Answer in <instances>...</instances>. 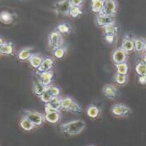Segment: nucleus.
<instances>
[{
	"mask_svg": "<svg viewBox=\"0 0 146 146\" xmlns=\"http://www.w3.org/2000/svg\"><path fill=\"white\" fill-rule=\"evenodd\" d=\"M67 111L74 113V114H76V115H79V114H81L83 112V108L76 101L74 100L72 102V104L70 105V107L67 110Z\"/></svg>",
	"mask_w": 146,
	"mask_h": 146,
	"instance_id": "nucleus-28",
	"label": "nucleus"
},
{
	"mask_svg": "<svg viewBox=\"0 0 146 146\" xmlns=\"http://www.w3.org/2000/svg\"><path fill=\"white\" fill-rule=\"evenodd\" d=\"M23 116H25L26 118H27L36 126H40L42 124L46 121L45 115H43L42 113H40V112L35 111L25 110V111H23Z\"/></svg>",
	"mask_w": 146,
	"mask_h": 146,
	"instance_id": "nucleus-2",
	"label": "nucleus"
},
{
	"mask_svg": "<svg viewBox=\"0 0 146 146\" xmlns=\"http://www.w3.org/2000/svg\"><path fill=\"white\" fill-rule=\"evenodd\" d=\"M32 50L33 48L31 47H27V48H23L22 50H20L17 53V60L19 61H27L28 60L29 57L32 54Z\"/></svg>",
	"mask_w": 146,
	"mask_h": 146,
	"instance_id": "nucleus-17",
	"label": "nucleus"
},
{
	"mask_svg": "<svg viewBox=\"0 0 146 146\" xmlns=\"http://www.w3.org/2000/svg\"><path fill=\"white\" fill-rule=\"evenodd\" d=\"M146 40L143 37H135L134 36V47L135 50L138 53H141L144 50V47Z\"/></svg>",
	"mask_w": 146,
	"mask_h": 146,
	"instance_id": "nucleus-22",
	"label": "nucleus"
},
{
	"mask_svg": "<svg viewBox=\"0 0 146 146\" xmlns=\"http://www.w3.org/2000/svg\"><path fill=\"white\" fill-rule=\"evenodd\" d=\"M115 69H116V73L121 74H128V70H129V66L127 62H122V63H119V64H115Z\"/></svg>",
	"mask_w": 146,
	"mask_h": 146,
	"instance_id": "nucleus-26",
	"label": "nucleus"
},
{
	"mask_svg": "<svg viewBox=\"0 0 146 146\" xmlns=\"http://www.w3.org/2000/svg\"><path fill=\"white\" fill-rule=\"evenodd\" d=\"M54 66V60L51 57H44L43 60L41 62L40 65L37 69V72H46V71H50L52 70Z\"/></svg>",
	"mask_w": 146,
	"mask_h": 146,
	"instance_id": "nucleus-13",
	"label": "nucleus"
},
{
	"mask_svg": "<svg viewBox=\"0 0 146 146\" xmlns=\"http://www.w3.org/2000/svg\"><path fill=\"white\" fill-rule=\"evenodd\" d=\"M103 95L110 100H113L118 96V88L114 84H108L102 88Z\"/></svg>",
	"mask_w": 146,
	"mask_h": 146,
	"instance_id": "nucleus-9",
	"label": "nucleus"
},
{
	"mask_svg": "<svg viewBox=\"0 0 146 146\" xmlns=\"http://www.w3.org/2000/svg\"><path fill=\"white\" fill-rule=\"evenodd\" d=\"M104 0H90V8L93 13L100 14L102 11Z\"/></svg>",
	"mask_w": 146,
	"mask_h": 146,
	"instance_id": "nucleus-18",
	"label": "nucleus"
},
{
	"mask_svg": "<svg viewBox=\"0 0 146 146\" xmlns=\"http://www.w3.org/2000/svg\"><path fill=\"white\" fill-rule=\"evenodd\" d=\"M82 14H83V11H82L81 8L75 7V6H71V8L69 11V16H70L73 18H77Z\"/></svg>",
	"mask_w": 146,
	"mask_h": 146,
	"instance_id": "nucleus-31",
	"label": "nucleus"
},
{
	"mask_svg": "<svg viewBox=\"0 0 146 146\" xmlns=\"http://www.w3.org/2000/svg\"><path fill=\"white\" fill-rule=\"evenodd\" d=\"M45 120L50 124H57L61 119V113L60 111H54L45 113Z\"/></svg>",
	"mask_w": 146,
	"mask_h": 146,
	"instance_id": "nucleus-14",
	"label": "nucleus"
},
{
	"mask_svg": "<svg viewBox=\"0 0 146 146\" xmlns=\"http://www.w3.org/2000/svg\"><path fill=\"white\" fill-rule=\"evenodd\" d=\"M86 127V123L83 120H74L62 123L60 126V131L64 135L74 136L80 134Z\"/></svg>",
	"mask_w": 146,
	"mask_h": 146,
	"instance_id": "nucleus-1",
	"label": "nucleus"
},
{
	"mask_svg": "<svg viewBox=\"0 0 146 146\" xmlns=\"http://www.w3.org/2000/svg\"><path fill=\"white\" fill-rule=\"evenodd\" d=\"M71 8L69 0H60L56 2L53 6L54 13L57 15H69V11Z\"/></svg>",
	"mask_w": 146,
	"mask_h": 146,
	"instance_id": "nucleus-6",
	"label": "nucleus"
},
{
	"mask_svg": "<svg viewBox=\"0 0 146 146\" xmlns=\"http://www.w3.org/2000/svg\"><path fill=\"white\" fill-rule=\"evenodd\" d=\"M67 54V48L64 46H60L57 49H55L53 50V54H54V58L58 59V60H61L63 59Z\"/></svg>",
	"mask_w": 146,
	"mask_h": 146,
	"instance_id": "nucleus-29",
	"label": "nucleus"
},
{
	"mask_svg": "<svg viewBox=\"0 0 146 146\" xmlns=\"http://www.w3.org/2000/svg\"><path fill=\"white\" fill-rule=\"evenodd\" d=\"M4 42H5V41H4V40L2 38V37H0V47H2V46L4 44Z\"/></svg>",
	"mask_w": 146,
	"mask_h": 146,
	"instance_id": "nucleus-38",
	"label": "nucleus"
},
{
	"mask_svg": "<svg viewBox=\"0 0 146 146\" xmlns=\"http://www.w3.org/2000/svg\"><path fill=\"white\" fill-rule=\"evenodd\" d=\"M103 31V35H108V34H113V35H117L119 32V28L116 26L115 23L109 24L108 26L104 27L102 28Z\"/></svg>",
	"mask_w": 146,
	"mask_h": 146,
	"instance_id": "nucleus-23",
	"label": "nucleus"
},
{
	"mask_svg": "<svg viewBox=\"0 0 146 146\" xmlns=\"http://www.w3.org/2000/svg\"><path fill=\"white\" fill-rule=\"evenodd\" d=\"M54 111H61L60 106V97H53L52 99L49 102L45 103V111L50 112Z\"/></svg>",
	"mask_w": 146,
	"mask_h": 146,
	"instance_id": "nucleus-11",
	"label": "nucleus"
},
{
	"mask_svg": "<svg viewBox=\"0 0 146 146\" xmlns=\"http://www.w3.org/2000/svg\"><path fill=\"white\" fill-rule=\"evenodd\" d=\"M104 40L108 45H114L117 41V35H113V34L104 35Z\"/></svg>",
	"mask_w": 146,
	"mask_h": 146,
	"instance_id": "nucleus-35",
	"label": "nucleus"
},
{
	"mask_svg": "<svg viewBox=\"0 0 146 146\" xmlns=\"http://www.w3.org/2000/svg\"><path fill=\"white\" fill-rule=\"evenodd\" d=\"M95 23L96 25L100 27V28H103L104 27L108 26L109 24L115 23V17H110V16L104 15V14H97L96 15V18H95Z\"/></svg>",
	"mask_w": 146,
	"mask_h": 146,
	"instance_id": "nucleus-8",
	"label": "nucleus"
},
{
	"mask_svg": "<svg viewBox=\"0 0 146 146\" xmlns=\"http://www.w3.org/2000/svg\"><path fill=\"white\" fill-rule=\"evenodd\" d=\"M46 89V87L45 85H43L40 80L36 81V82H33V87H32V90L35 95L36 96H40L42 92H44Z\"/></svg>",
	"mask_w": 146,
	"mask_h": 146,
	"instance_id": "nucleus-25",
	"label": "nucleus"
},
{
	"mask_svg": "<svg viewBox=\"0 0 146 146\" xmlns=\"http://www.w3.org/2000/svg\"><path fill=\"white\" fill-rule=\"evenodd\" d=\"M20 126L24 131L29 132V131H33L36 129V125L30 121L27 118H26L25 116H23L21 121H20Z\"/></svg>",
	"mask_w": 146,
	"mask_h": 146,
	"instance_id": "nucleus-21",
	"label": "nucleus"
},
{
	"mask_svg": "<svg viewBox=\"0 0 146 146\" xmlns=\"http://www.w3.org/2000/svg\"><path fill=\"white\" fill-rule=\"evenodd\" d=\"M138 82L139 84L145 86L146 85V74H143V75H139Z\"/></svg>",
	"mask_w": 146,
	"mask_h": 146,
	"instance_id": "nucleus-37",
	"label": "nucleus"
},
{
	"mask_svg": "<svg viewBox=\"0 0 146 146\" xmlns=\"http://www.w3.org/2000/svg\"><path fill=\"white\" fill-rule=\"evenodd\" d=\"M48 45L50 50H54L58 47L63 46V37L57 30L50 31L48 36Z\"/></svg>",
	"mask_w": 146,
	"mask_h": 146,
	"instance_id": "nucleus-3",
	"label": "nucleus"
},
{
	"mask_svg": "<svg viewBox=\"0 0 146 146\" xmlns=\"http://www.w3.org/2000/svg\"><path fill=\"white\" fill-rule=\"evenodd\" d=\"M117 10H118V3L116 0H104L103 8L101 13L115 17Z\"/></svg>",
	"mask_w": 146,
	"mask_h": 146,
	"instance_id": "nucleus-5",
	"label": "nucleus"
},
{
	"mask_svg": "<svg viewBox=\"0 0 146 146\" xmlns=\"http://www.w3.org/2000/svg\"><path fill=\"white\" fill-rule=\"evenodd\" d=\"M71 6H75V7H79L82 8V6L84 5L85 0H69Z\"/></svg>",
	"mask_w": 146,
	"mask_h": 146,
	"instance_id": "nucleus-36",
	"label": "nucleus"
},
{
	"mask_svg": "<svg viewBox=\"0 0 146 146\" xmlns=\"http://www.w3.org/2000/svg\"><path fill=\"white\" fill-rule=\"evenodd\" d=\"M14 21L13 15L8 11H2L0 12V23L5 25L12 24Z\"/></svg>",
	"mask_w": 146,
	"mask_h": 146,
	"instance_id": "nucleus-20",
	"label": "nucleus"
},
{
	"mask_svg": "<svg viewBox=\"0 0 146 146\" xmlns=\"http://www.w3.org/2000/svg\"><path fill=\"white\" fill-rule=\"evenodd\" d=\"M36 74L38 75V80L46 87L51 84L53 78H54V72L52 70L46 71V72H37Z\"/></svg>",
	"mask_w": 146,
	"mask_h": 146,
	"instance_id": "nucleus-10",
	"label": "nucleus"
},
{
	"mask_svg": "<svg viewBox=\"0 0 146 146\" xmlns=\"http://www.w3.org/2000/svg\"><path fill=\"white\" fill-rule=\"evenodd\" d=\"M74 101V99L71 97H64L60 98V106H61V110L67 111L72 102Z\"/></svg>",
	"mask_w": 146,
	"mask_h": 146,
	"instance_id": "nucleus-27",
	"label": "nucleus"
},
{
	"mask_svg": "<svg viewBox=\"0 0 146 146\" xmlns=\"http://www.w3.org/2000/svg\"><path fill=\"white\" fill-rule=\"evenodd\" d=\"M135 72L138 75L146 74V64L145 62L140 61L135 65Z\"/></svg>",
	"mask_w": 146,
	"mask_h": 146,
	"instance_id": "nucleus-32",
	"label": "nucleus"
},
{
	"mask_svg": "<svg viewBox=\"0 0 146 146\" xmlns=\"http://www.w3.org/2000/svg\"><path fill=\"white\" fill-rule=\"evenodd\" d=\"M111 58V60L114 64H119V63L125 62L127 60L128 54L121 47H118L112 51Z\"/></svg>",
	"mask_w": 146,
	"mask_h": 146,
	"instance_id": "nucleus-7",
	"label": "nucleus"
},
{
	"mask_svg": "<svg viewBox=\"0 0 146 146\" xmlns=\"http://www.w3.org/2000/svg\"><path fill=\"white\" fill-rule=\"evenodd\" d=\"M143 52H145L146 54V41H145V47H144V50H143Z\"/></svg>",
	"mask_w": 146,
	"mask_h": 146,
	"instance_id": "nucleus-40",
	"label": "nucleus"
},
{
	"mask_svg": "<svg viewBox=\"0 0 146 146\" xmlns=\"http://www.w3.org/2000/svg\"><path fill=\"white\" fill-rule=\"evenodd\" d=\"M142 61L145 62V63L146 64V54H145H145L142 55Z\"/></svg>",
	"mask_w": 146,
	"mask_h": 146,
	"instance_id": "nucleus-39",
	"label": "nucleus"
},
{
	"mask_svg": "<svg viewBox=\"0 0 146 146\" xmlns=\"http://www.w3.org/2000/svg\"><path fill=\"white\" fill-rule=\"evenodd\" d=\"M101 114H102V111H101L100 108H98V106H96L94 104L89 105L87 108V115H88V117L91 119L96 120L98 117H100Z\"/></svg>",
	"mask_w": 146,
	"mask_h": 146,
	"instance_id": "nucleus-15",
	"label": "nucleus"
},
{
	"mask_svg": "<svg viewBox=\"0 0 146 146\" xmlns=\"http://www.w3.org/2000/svg\"><path fill=\"white\" fill-rule=\"evenodd\" d=\"M89 146H94V145H89Z\"/></svg>",
	"mask_w": 146,
	"mask_h": 146,
	"instance_id": "nucleus-41",
	"label": "nucleus"
},
{
	"mask_svg": "<svg viewBox=\"0 0 146 146\" xmlns=\"http://www.w3.org/2000/svg\"><path fill=\"white\" fill-rule=\"evenodd\" d=\"M111 114L115 117H125L132 113V110L128 106L122 103L114 104L111 108Z\"/></svg>",
	"mask_w": 146,
	"mask_h": 146,
	"instance_id": "nucleus-4",
	"label": "nucleus"
},
{
	"mask_svg": "<svg viewBox=\"0 0 146 146\" xmlns=\"http://www.w3.org/2000/svg\"><path fill=\"white\" fill-rule=\"evenodd\" d=\"M39 98H40V99L41 100V102H43L44 103H47V102H49L52 99L53 97H52V95L50 94V92L48 91L47 87H46V90L39 96Z\"/></svg>",
	"mask_w": 146,
	"mask_h": 146,
	"instance_id": "nucleus-33",
	"label": "nucleus"
},
{
	"mask_svg": "<svg viewBox=\"0 0 146 146\" xmlns=\"http://www.w3.org/2000/svg\"><path fill=\"white\" fill-rule=\"evenodd\" d=\"M0 54H1V53H0Z\"/></svg>",
	"mask_w": 146,
	"mask_h": 146,
	"instance_id": "nucleus-42",
	"label": "nucleus"
},
{
	"mask_svg": "<svg viewBox=\"0 0 146 146\" xmlns=\"http://www.w3.org/2000/svg\"><path fill=\"white\" fill-rule=\"evenodd\" d=\"M1 54L12 55L14 54V45L12 41H5L4 44L0 47Z\"/></svg>",
	"mask_w": 146,
	"mask_h": 146,
	"instance_id": "nucleus-19",
	"label": "nucleus"
},
{
	"mask_svg": "<svg viewBox=\"0 0 146 146\" xmlns=\"http://www.w3.org/2000/svg\"><path fill=\"white\" fill-rule=\"evenodd\" d=\"M114 81L117 85L119 86H125L128 83V76L127 74H121L118 73H115L114 75Z\"/></svg>",
	"mask_w": 146,
	"mask_h": 146,
	"instance_id": "nucleus-24",
	"label": "nucleus"
},
{
	"mask_svg": "<svg viewBox=\"0 0 146 146\" xmlns=\"http://www.w3.org/2000/svg\"><path fill=\"white\" fill-rule=\"evenodd\" d=\"M44 59V56L40 54H31V55L28 59V62L31 64V66L34 69H38L40 65L41 62Z\"/></svg>",
	"mask_w": 146,
	"mask_h": 146,
	"instance_id": "nucleus-16",
	"label": "nucleus"
},
{
	"mask_svg": "<svg viewBox=\"0 0 146 146\" xmlns=\"http://www.w3.org/2000/svg\"><path fill=\"white\" fill-rule=\"evenodd\" d=\"M121 47L123 49L127 54L133 52L135 50V47H134V36H132L130 34L125 35L123 37Z\"/></svg>",
	"mask_w": 146,
	"mask_h": 146,
	"instance_id": "nucleus-12",
	"label": "nucleus"
},
{
	"mask_svg": "<svg viewBox=\"0 0 146 146\" xmlns=\"http://www.w3.org/2000/svg\"><path fill=\"white\" fill-rule=\"evenodd\" d=\"M55 30H57L60 34H69L71 32L72 28L69 23H63L58 24Z\"/></svg>",
	"mask_w": 146,
	"mask_h": 146,
	"instance_id": "nucleus-30",
	"label": "nucleus"
},
{
	"mask_svg": "<svg viewBox=\"0 0 146 146\" xmlns=\"http://www.w3.org/2000/svg\"><path fill=\"white\" fill-rule=\"evenodd\" d=\"M47 89L49 92H50L52 97H60V95L61 93L60 88L57 86H54V85L50 84L47 86Z\"/></svg>",
	"mask_w": 146,
	"mask_h": 146,
	"instance_id": "nucleus-34",
	"label": "nucleus"
}]
</instances>
